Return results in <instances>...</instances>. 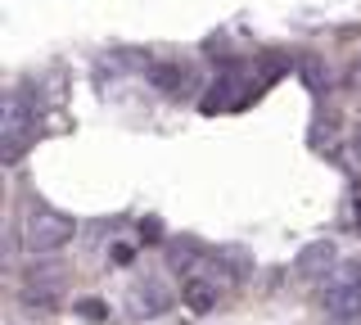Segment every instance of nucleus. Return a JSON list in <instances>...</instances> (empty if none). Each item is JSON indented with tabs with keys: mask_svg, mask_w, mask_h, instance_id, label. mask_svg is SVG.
<instances>
[{
	"mask_svg": "<svg viewBox=\"0 0 361 325\" xmlns=\"http://www.w3.org/2000/svg\"><path fill=\"white\" fill-rule=\"evenodd\" d=\"M77 235V221L68 217V212H54V208H32L27 212V226H23V244H27L32 253H54L63 249L68 240Z\"/></svg>",
	"mask_w": 361,
	"mask_h": 325,
	"instance_id": "nucleus-1",
	"label": "nucleus"
},
{
	"mask_svg": "<svg viewBox=\"0 0 361 325\" xmlns=\"http://www.w3.org/2000/svg\"><path fill=\"white\" fill-rule=\"evenodd\" d=\"M32 140H37V114H32L18 95H9L5 99V118H0V159L18 163Z\"/></svg>",
	"mask_w": 361,
	"mask_h": 325,
	"instance_id": "nucleus-2",
	"label": "nucleus"
},
{
	"mask_svg": "<svg viewBox=\"0 0 361 325\" xmlns=\"http://www.w3.org/2000/svg\"><path fill=\"white\" fill-rule=\"evenodd\" d=\"M135 302H140V307H135L140 317H158V312L167 307V294L158 285H145V289H135Z\"/></svg>",
	"mask_w": 361,
	"mask_h": 325,
	"instance_id": "nucleus-7",
	"label": "nucleus"
},
{
	"mask_svg": "<svg viewBox=\"0 0 361 325\" xmlns=\"http://www.w3.org/2000/svg\"><path fill=\"white\" fill-rule=\"evenodd\" d=\"M149 77H154V86H158V91L180 95V86L190 82V68H180V63H158V68H154Z\"/></svg>",
	"mask_w": 361,
	"mask_h": 325,
	"instance_id": "nucleus-6",
	"label": "nucleus"
},
{
	"mask_svg": "<svg viewBox=\"0 0 361 325\" xmlns=\"http://www.w3.org/2000/svg\"><path fill=\"white\" fill-rule=\"evenodd\" d=\"M77 317H86V321H104L109 312H104V302H99V298H82V302H77Z\"/></svg>",
	"mask_w": 361,
	"mask_h": 325,
	"instance_id": "nucleus-8",
	"label": "nucleus"
},
{
	"mask_svg": "<svg viewBox=\"0 0 361 325\" xmlns=\"http://www.w3.org/2000/svg\"><path fill=\"white\" fill-rule=\"evenodd\" d=\"M325 317L334 321H361V280H343V285H330L321 298Z\"/></svg>",
	"mask_w": 361,
	"mask_h": 325,
	"instance_id": "nucleus-3",
	"label": "nucleus"
},
{
	"mask_svg": "<svg viewBox=\"0 0 361 325\" xmlns=\"http://www.w3.org/2000/svg\"><path fill=\"white\" fill-rule=\"evenodd\" d=\"M353 149H357V163H361V131H357V140H353Z\"/></svg>",
	"mask_w": 361,
	"mask_h": 325,
	"instance_id": "nucleus-9",
	"label": "nucleus"
},
{
	"mask_svg": "<svg viewBox=\"0 0 361 325\" xmlns=\"http://www.w3.org/2000/svg\"><path fill=\"white\" fill-rule=\"evenodd\" d=\"M334 262H338L334 240H312V244H302V249H298V262H293V271H298L302 280H312V276L330 271Z\"/></svg>",
	"mask_w": 361,
	"mask_h": 325,
	"instance_id": "nucleus-4",
	"label": "nucleus"
},
{
	"mask_svg": "<svg viewBox=\"0 0 361 325\" xmlns=\"http://www.w3.org/2000/svg\"><path fill=\"white\" fill-rule=\"evenodd\" d=\"M180 302H185L195 317H203V312L217 307V285H212V280H203V276H190L185 285H180Z\"/></svg>",
	"mask_w": 361,
	"mask_h": 325,
	"instance_id": "nucleus-5",
	"label": "nucleus"
}]
</instances>
